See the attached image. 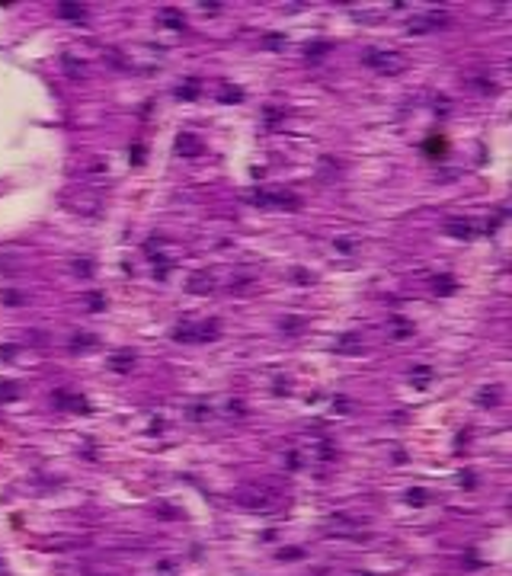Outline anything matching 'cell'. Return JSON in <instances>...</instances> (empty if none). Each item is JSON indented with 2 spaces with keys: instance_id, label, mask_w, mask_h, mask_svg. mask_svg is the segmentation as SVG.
I'll use <instances>...</instances> for the list:
<instances>
[{
  "instance_id": "6da1fadb",
  "label": "cell",
  "mask_w": 512,
  "mask_h": 576,
  "mask_svg": "<svg viewBox=\"0 0 512 576\" xmlns=\"http://www.w3.org/2000/svg\"><path fill=\"white\" fill-rule=\"evenodd\" d=\"M362 61H365L372 71H381V74H397L407 67V58L400 55V51H378V48H368L365 55H362Z\"/></svg>"
},
{
  "instance_id": "7a4b0ae2",
  "label": "cell",
  "mask_w": 512,
  "mask_h": 576,
  "mask_svg": "<svg viewBox=\"0 0 512 576\" xmlns=\"http://www.w3.org/2000/svg\"><path fill=\"white\" fill-rule=\"evenodd\" d=\"M445 23H448V13L429 10V13H423V16H416L413 23H410V32H429V29H439V26H445Z\"/></svg>"
},
{
  "instance_id": "3957f363",
  "label": "cell",
  "mask_w": 512,
  "mask_h": 576,
  "mask_svg": "<svg viewBox=\"0 0 512 576\" xmlns=\"http://www.w3.org/2000/svg\"><path fill=\"white\" fill-rule=\"evenodd\" d=\"M253 202H259V205H279V208H298V205H301L295 195L282 192V189H269V192H259V195H253Z\"/></svg>"
},
{
  "instance_id": "277c9868",
  "label": "cell",
  "mask_w": 512,
  "mask_h": 576,
  "mask_svg": "<svg viewBox=\"0 0 512 576\" xmlns=\"http://www.w3.org/2000/svg\"><path fill=\"white\" fill-rule=\"evenodd\" d=\"M445 230H448L451 237H458V240H470V237H474V234H477V230H480V227H477L474 221H468V218H464V221L451 218L448 224H445Z\"/></svg>"
},
{
  "instance_id": "5b68a950",
  "label": "cell",
  "mask_w": 512,
  "mask_h": 576,
  "mask_svg": "<svg viewBox=\"0 0 512 576\" xmlns=\"http://www.w3.org/2000/svg\"><path fill=\"white\" fill-rule=\"evenodd\" d=\"M186 288L192 291V295H208V291L214 288V279L205 272V269H199V272L189 275V282H186Z\"/></svg>"
},
{
  "instance_id": "8992f818",
  "label": "cell",
  "mask_w": 512,
  "mask_h": 576,
  "mask_svg": "<svg viewBox=\"0 0 512 576\" xmlns=\"http://www.w3.org/2000/svg\"><path fill=\"white\" fill-rule=\"evenodd\" d=\"M109 365H112V371H128L134 365V355L131 352H116V355L109 358Z\"/></svg>"
},
{
  "instance_id": "52a82bcc",
  "label": "cell",
  "mask_w": 512,
  "mask_h": 576,
  "mask_svg": "<svg viewBox=\"0 0 512 576\" xmlns=\"http://www.w3.org/2000/svg\"><path fill=\"white\" fill-rule=\"evenodd\" d=\"M176 147H179V154H189V157H195V154L202 151V144H195V138H192V134H183Z\"/></svg>"
},
{
  "instance_id": "ba28073f",
  "label": "cell",
  "mask_w": 512,
  "mask_h": 576,
  "mask_svg": "<svg viewBox=\"0 0 512 576\" xmlns=\"http://www.w3.org/2000/svg\"><path fill=\"white\" fill-rule=\"evenodd\" d=\"M179 99H195L199 96V80H186V84H179Z\"/></svg>"
},
{
  "instance_id": "9c48e42d",
  "label": "cell",
  "mask_w": 512,
  "mask_h": 576,
  "mask_svg": "<svg viewBox=\"0 0 512 576\" xmlns=\"http://www.w3.org/2000/svg\"><path fill=\"white\" fill-rule=\"evenodd\" d=\"M58 13H61L64 19H84V6H77V3H61Z\"/></svg>"
},
{
  "instance_id": "30bf717a",
  "label": "cell",
  "mask_w": 512,
  "mask_h": 576,
  "mask_svg": "<svg viewBox=\"0 0 512 576\" xmlns=\"http://www.w3.org/2000/svg\"><path fill=\"white\" fill-rule=\"evenodd\" d=\"M90 346H96V336H90V333H80V336H74V340H71V349L74 352L90 349Z\"/></svg>"
},
{
  "instance_id": "8fae6325",
  "label": "cell",
  "mask_w": 512,
  "mask_h": 576,
  "mask_svg": "<svg viewBox=\"0 0 512 576\" xmlns=\"http://www.w3.org/2000/svg\"><path fill=\"white\" fill-rule=\"evenodd\" d=\"M64 71L71 74V77H84V61H77V58L64 55Z\"/></svg>"
},
{
  "instance_id": "7c38bea8",
  "label": "cell",
  "mask_w": 512,
  "mask_h": 576,
  "mask_svg": "<svg viewBox=\"0 0 512 576\" xmlns=\"http://www.w3.org/2000/svg\"><path fill=\"white\" fill-rule=\"evenodd\" d=\"M173 13H176V10H164V19H160V23H164V26H170V29H183V19H179V16H173Z\"/></svg>"
},
{
  "instance_id": "4fadbf2b",
  "label": "cell",
  "mask_w": 512,
  "mask_h": 576,
  "mask_svg": "<svg viewBox=\"0 0 512 576\" xmlns=\"http://www.w3.org/2000/svg\"><path fill=\"white\" fill-rule=\"evenodd\" d=\"M74 269H77V275H90L93 272V263L90 260H77V263H74Z\"/></svg>"
},
{
  "instance_id": "5bb4252c",
  "label": "cell",
  "mask_w": 512,
  "mask_h": 576,
  "mask_svg": "<svg viewBox=\"0 0 512 576\" xmlns=\"http://www.w3.org/2000/svg\"><path fill=\"white\" fill-rule=\"evenodd\" d=\"M435 288L439 291H455V282H451L448 275H442V279H435Z\"/></svg>"
},
{
  "instance_id": "9a60e30c",
  "label": "cell",
  "mask_w": 512,
  "mask_h": 576,
  "mask_svg": "<svg viewBox=\"0 0 512 576\" xmlns=\"http://www.w3.org/2000/svg\"><path fill=\"white\" fill-rule=\"evenodd\" d=\"M13 394H16L13 384H3V388H0V400H13Z\"/></svg>"
},
{
  "instance_id": "2e32d148",
  "label": "cell",
  "mask_w": 512,
  "mask_h": 576,
  "mask_svg": "<svg viewBox=\"0 0 512 576\" xmlns=\"http://www.w3.org/2000/svg\"><path fill=\"white\" fill-rule=\"evenodd\" d=\"M416 381H420V384L429 381V368H426V365H420V368H416Z\"/></svg>"
},
{
  "instance_id": "e0dca14e",
  "label": "cell",
  "mask_w": 512,
  "mask_h": 576,
  "mask_svg": "<svg viewBox=\"0 0 512 576\" xmlns=\"http://www.w3.org/2000/svg\"><path fill=\"white\" fill-rule=\"evenodd\" d=\"M266 45H269V48H282V36H269Z\"/></svg>"
},
{
  "instance_id": "ac0fdd59",
  "label": "cell",
  "mask_w": 512,
  "mask_h": 576,
  "mask_svg": "<svg viewBox=\"0 0 512 576\" xmlns=\"http://www.w3.org/2000/svg\"><path fill=\"white\" fill-rule=\"evenodd\" d=\"M336 247H340V250H346V253H349V250H352V240H349V237H342V240H336Z\"/></svg>"
},
{
  "instance_id": "d6986e66",
  "label": "cell",
  "mask_w": 512,
  "mask_h": 576,
  "mask_svg": "<svg viewBox=\"0 0 512 576\" xmlns=\"http://www.w3.org/2000/svg\"><path fill=\"white\" fill-rule=\"evenodd\" d=\"M90 308H93V310H99V308H103V298H99V295H93V298H90Z\"/></svg>"
}]
</instances>
